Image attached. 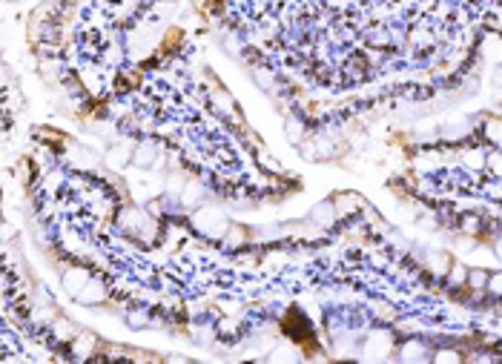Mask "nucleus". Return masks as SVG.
<instances>
[{
  "label": "nucleus",
  "instance_id": "nucleus-1",
  "mask_svg": "<svg viewBox=\"0 0 502 364\" xmlns=\"http://www.w3.org/2000/svg\"><path fill=\"white\" fill-rule=\"evenodd\" d=\"M192 226L198 233H204L207 238H224L230 233V221L221 210L216 207H195L192 212Z\"/></svg>",
  "mask_w": 502,
  "mask_h": 364
},
{
  "label": "nucleus",
  "instance_id": "nucleus-4",
  "mask_svg": "<svg viewBox=\"0 0 502 364\" xmlns=\"http://www.w3.org/2000/svg\"><path fill=\"white\" fill-rule=\"evenodd\" d=\"M92 276H90V269H83V267H69L66 272H63V287H66V293L69 296H78L80 290H83V284H87Z\"/></svg>",
  "mask_w": 502,
  "mask_h": 364
},
{
  "label": "nucleus",
  "instance_id": "nucleus-12",
  "mask_svg": "<svg viewBox=\"0 0 502 364\" xmlns=\"http://www.w3.org/2000/svg\"><path fill=\"white\" fill-rule=\"evenodd\" d=\"M488 276H491V272H485V269H468V284H471L474 290H485Z\"/></svg>",
  "mask_w": 502,
  "mask_h": 364
},
{
  "label": "nucleus",
  "instance_id": "nucleus-3",
  "mask_svg": "<svg viewBox=\"0 0 502 364\" xmlns=\"http://www.w3.org/2000/svg\"><path fill=\"white\" fill-rule=\"evenodd\" d=\"M158 155H161V150H158L155 141H141V144H135V150H133V166H138V169H152V166L158 164Z\"/></svg>",
  "mask_w": 502,
  "mask_h": 364
},
{
  "label": "nucleus",
  "instance_id": "nucleus-7",
  "mask_svg": "<svg viewBox=\"0 0 502 364\" xmlns=\"http://www.w3.org/2000/svg\"><path fill=\"white\" fill-rule=\"evenodd\" d=\"M336 218H339V212H336V204L333 201H322V204H316L310 210V221L319 224V226H333Z\"/></svg>",
  "mask_w": 502,
  "mask_h": 364
},
{
  "label": "nucleus",
  "instance_id": "nucleus-21",
  "mask_svg": "<svg viewBox=\"0 0 502 364\" xmlns=\"http://www.w3.org/2000/svg\"><path fill=\"white\" fill-rule=\"evenodd\" d=\"M496 255H499V258H502V238H499V241H496Z\"/></svg>",
  "mask_w": 502,
  "mask_h": 364
},
{
  "label": "nucleus",
  "instance_id": "nucleus-18",
  "mask_svg": "<svg viewBox=\"0 0 502 364\" xmlns=\"http://www.w3.org/2000/svg\"><path fill=\"white\" fill-rule=\"evenodd\" d=\"M451 281H453V284H465V281H468V269H465V267H453V269H451Z\"/></svg>",
  "mask_w": 502,
  "mask_h": 364
},
{
  "label": "nucleus",
  "instance_id": "nucleus-16",
  "mask_svg": "<svg viewBox=\"0 0 502 364\" xmlns=\"http://www.w3.org/2000/svg\"><path fill=\"white\" fill-rule=\"evenodd\" d=\"M281 358H296V347H278V350H273L270 353V361H281Z\"/></svg>",
  "mask_w": 502,
  "mask_h": 364
},
{
  "label": "nucleus",
  "instance_id": "nucleus-10",
  "mask_svg": "<svg viewBox=\"0 0 502 364\" xmlns=\"http://www.w3.org/2000/svg\"><path fill=\"white\" fill-rule=\"evenodd\" d=\"M336 212L339 215H353L356 210H362V198L359 195H353V193H345V195H336Z\"/></svg>",
  "mask_w": 502,
  "mask_h": 364
},
{
  "label": "nucleus",
  "instance_id": "nucleus-9",
  "mask_svg": "<svg viewBox=\"0 0 502 364\" xmlns=\"http://www.w3.org/2000/svg\"><path fill=\"white\" fill-rule=\"evenodd\" d=\"M305 121L302 118H296V115H290L287 121H284V135H287V141L290 144H302V138H305Z\"/></svg>",
  "mask_w": 502,
  "mask_h": 364
},
{
  "label": "nucleus",
  "instance_id": "nucleus-2",
  "mask_svg": "<svg viewBox=\"0 0 502 364\" xmlns=\"http://www.w3.org/2000/svg\"><path fill=\"white\" fill-rule=\"evenodd\" d=\"M78 304H87V307H98L106 301V284L101 279H90L87 284H83V290L75 296Z\"/></svg>",
  "mask_w": 502,
  "mask_h": 364
},
{
  "label": "nucleus",
  "instance_id": "nucleus-19",
  "mask_svg": "<svg viewBox=\"0 0 502 364\" xmlns=\"http://www.w3.org/2000/svg\"><path fill=\"white\" fill-rule=\"evenodd\" d=\"M434 361H459V353L456 350H439V353H434Z\"/></svg>",
  "mask_w": 502,
  "mask_h": 364
},
{
  "label": "nucleus",
  "instance_id": "nucleus-17",
  "mask_svg": "<svg viewBox=\"0 0 502 364\" xmlns=\"http://www.w3.org/2000/svg\"><path fill=\"white\" fill-rule=\"evenodd\" d=\"M420 356H425V350L420 347V344H405V350H402V358H420Z\"/></svg>",
  "mask_w": 502,
  "mask_h": 364
},
{
  "label": "nucleus",
  "instance_id": "nucleus-14",
  "mask_svg": "<svg viewBox=\"0 0 502 364\" xmlns=\"http://www.w3.org/2000/svg\"><path fill=\"white\" fill-rule=\"evenodd\" d=\"M485 290H488L494 298H502V272H491V276H488V284H485Z\"/></svg>",
  "mask_w": 502,
  "mask_h": 364
},
{
  "label": "nucleus",
  "instance_id": "nucleus-20",
  "mask_svg": "<svg viewBox=\"0 0 502 364\" xmlns=\"http://www.w3.org/2000/svg\"><path fill=\"white\" fill-rule=\"evenodd\" d=\"M488 164H491V169H494L496 175H502V155H491Z\"/></svg>",
  "mask_w": 502,
  "mask_h": 364
},
{
  "label": "nucleus",
  "instance_id": "nucleus-6",
  "mask_svg": "<svg viewBox=\"0 0 502 364\" xmlns=\"http://www.w3.org/2000/svg\"><path fill=\"white\" fill-rule=\"evenodd\" d=\"M133 150L130 144H115L109 152H106V166L112 169H123V166H130L133 164Z\"/></svg>",
  "mask_w": 502,
  "mask_h": 364
},
{
  "label": "nucleus",
  "instance_id": "nucleus-8",
  "mask_svg": "<svg viewBox=\"0 0 502 364\" xmlns=\"http://www.w3.org/2000/svg\"><path fill=\"white\" fill-rule=\"evenodd\" d=\"M52 336H55V341L66 344L78 336V327L72 322H66V318H52Z\"/></svg>",
  "mask_w": 502,
  "mask_h": 364
},
{
  "label": "nucleus",
  "instance_id": "nucleus-13",
  "mask_svg": "<svg viewBox=\"0 0 502 364\" xmlns=\"http://www.w3.org/2000/svg\"><path fill=\"white\" fill-rule=\"evenodd\" d=\"M463 161H465V166H471V169H482L485 166V152H479V150H468L465 155H463Z\"/></svg>",
  "mask_w": 502,
  "mask_h": 364
},
{
  "label": "nucleus",
  "instance_id": "nucleus-5",
  "mask_svg": "<svg viewBox=\"0 0 502 364\" xmlns=\"http://www.w3.org/2000/svg\"><path fill=\"white\" fill-rule=\"evenodd\" d=\"M95 336H90V333H78L72 341H69V350H72V356L78 358V361H87L90 356H92V350H95Z\"/></svg>",
  "mask_w": 502,
  "mask_h": 364
},
{
  "label": "nucleus",
  "instance_id": "nucleus-15",
  "mask_svg": "<svg viewBox=\"0 0 502 364\" xmlns=\"http://www.w3.org/2000/svg\"><path fill=\"white\" fill-rule=\"evenodd\" d=\"M130 327H135V330H144V327H149V318H147V313L144 310H133L130 313Z\"/></svg>",
  "mask_w": 502,
  "mask_h": 364
},
{
  "label": "nucleus",
  "instance_id": "nucleus-11",
  "mask_svg": "<svg viewBox=\"0 0 502 364\" xmlns=\"http://www.w3.org/2000/svg\"><path fill=\"white\" fill-rule=\"evenodd\" d=\"M482 132H485V138L494 147H502V118H488L485 126H482Z\"/></svg>",
  "mask_w": 502,
  "mask_h": 364
}]
</instances>
